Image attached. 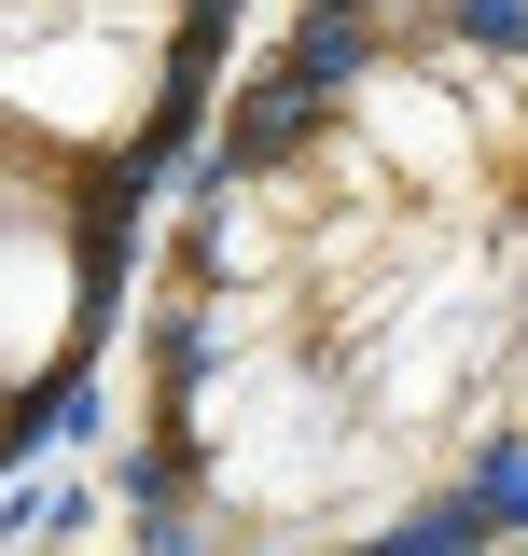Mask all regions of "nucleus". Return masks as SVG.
Returning <instances> with one entry per match:
<instances>
[{
	"label": "nucleus",
	"instance_id": "1",
	"mask_svg": "<svg viewBox=\"0 0 528 556\" xmlns=\"http://www.w3.org/2000/svg\"><path fill=\"white\" fill-rule=\"evenodd\" d=\"M139 556H528V0H306L139 334Z\"/></svg>",
	"mask_w": 528,
	"mask_h": 556
}]
</instances>
